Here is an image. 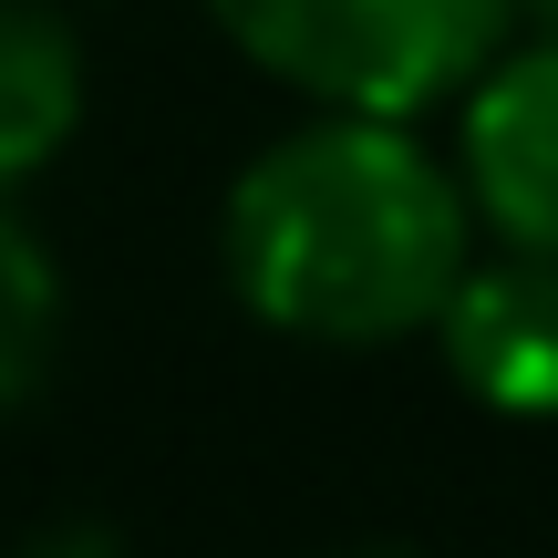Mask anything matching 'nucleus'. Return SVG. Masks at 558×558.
<instances>
[{"instance_id":"f257e3e1","label":"nucleus","mask_w":558,"mask_h":558,"mask_svg":"<svg viewBox=\"0 0 558 558\" xmlns=\"http://www.w3.org/2000/svg\"><path fill=\"white\" fill-rule=\"evenodd\" d=\"M476 259L456 156L414 114H311L269 135L218 197V269L239 311L311 352L424 341Z\"/></svg>"},{"instance_id":"20e7f679","label":"nucleus","mask_w":558,"mask_h":558,"mask_svg":"<svg viewBox=\"0 0 558 558\" xmlns=\"http://www.w3.org/2000/svg\"><path fill=\"white\" fill-rule=\"evenodd\" d=\"M424 341L445 352L465 403L507 424H558V259H527V248L465 259Z\"/></svg>"},{"instance_id":"6e6552de","label":"nucleus","mask_w":558,"mask_h":558,"mask_svg":"<svg viewBox=\"0 0 558 558\" xmlns=\"http://www.w3.org/2000/svg\"><path fill=\"white\" fill-rule=\"evenodd\" d=\"M341 558H424V548H403V538H362V548H341Z\"/></svg>"},{"instance_id":"423d86ee","label":"nucleus","mask_w":558,"mask_h":558,"mask_svg":"<svg viewBox=\"0 0 558 558\" xmlns=\"http://www.w3.org/2000/svg\"><path fill=\"white\" fill-rule=\"evenodd\" d=\"M52 352H62V259L0 197V414H21L52 383Z\"/></svg>"},{"instance_id":"0eeeda50","label":"nucleus","mask_w":558,"mask_h":558,"mask_svg":"<svg viewBox=\"0 0 558 558\" xmlns=\"http://www.w3.org/2000/svg\"><path fill=\"white\" fill-rule=\"evenodd\" d=\"M11 558H124V538L104 518H52V527H32Z\"/></svg>"},{"instance_id":"1a4fd4ad","label":"nucleus","mask_w":558,"mask_h":558,"mask_svg":"<svg viewBox=\"0 0 558 558\" xmlns=\"http://www.w3.org/2000/svg\"><path fill=\"white\" fill-rule=\"evenodd\" d=\"M518 21L527 32H558V0H518Z\"/></svg>"},{"instance_id":"39448f33","label":"nucleus","mask_w":558,"mask_h":558,"mask_svg":"<svg viewBox=\"0 0 558 558\" xmlns=\"http://www.w3.org/2000/svg\"><path fill=\"white\" fill-rule=\"evenodd\" d=\"M83 41L62 0H0V197L41 177L83 135Z\"/></svg>"},{"instance_id":"f03ea898","label":"nucleus","mask_w":558,"mask_h":558,"mask_svg":"<svg viewBox=\"0 0 558 558\" xmlns=\"http://www.w3.org/2000/svg\"><path fill=\"white\" fill-rule=\"evenodd\" d=\"M218 41L331 114H445L518 32V0H207Z\"/></svg>"},{"instance_id":"7ed1b4c3","label":"nucleus","mask_w":558,"mask_h":558,"mask_svg":"<svg viewBox=\"0 0 558 558\" xmlns=\"http://www.w3.org/2000/svg\"><path fill=\"white\" fill-rule=\"evenodd\" d=\"M456 186L486 248L558 259V32H507V52L456 94Z\"/></svg>"}]
</instances>
